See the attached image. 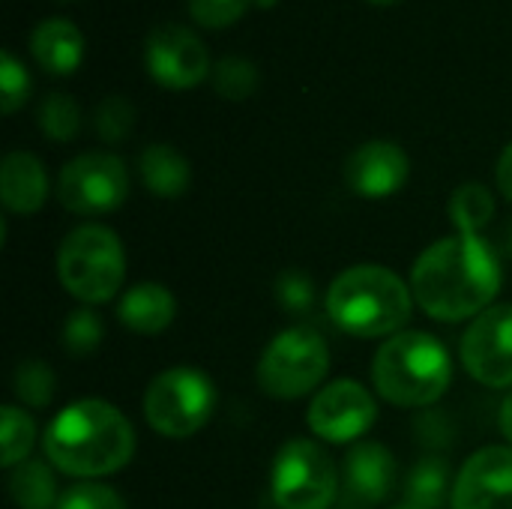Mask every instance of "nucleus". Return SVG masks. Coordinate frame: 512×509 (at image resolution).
<instances>
[{"label": "nucleus", "mask_w": 512, "mask_h": 509, "mask_svg": "<svg viewBox=\"0 0 512 509\" xmlns=\"http://www.w3.org/2000/svg\"><path fill=\"white\" fill-rule=\"evenodd\" d=\"M504 285L501 252L486 237L450 234L426 246L411 267V291L420 309L441 321H474Z\"/></svg>", "instance_id": "obj_1"}, {"label": "nucleus", "mask_w": 512, "mask_h": 509, "mask_svg": "<svg viewBox=\"0 0 512 509\" xmlns=\"http://www.w3.org/2000/svg\"><path fill=\"white\" fill-rule=\"evenodd\" d=\"M51 468L78 480L111 477L135 456V429L105 399H78L54 414L42 435Z\"/></svg>", "instance_id": "obj_2"}, {"label": "nucleus", "mask_w": 512, "mask_h": 509, "mask_svg": "<svg viewBox=\"0 0 512 509\" xmlns=\"http://www.w3.org/2000/svg\"><path fill=\"white\" fill-rule=\"evenodd\" d=\"M414 291L408 282L381 264H354L342 270L327 291V315L357 339L396 336L411 321Z\"/></svg>", "instance_id": "obj_3"}, {"label": "nucleus", "mask_w": 512, "mask_h": 509, "mask_svg": "<svg viewBox=\"0 0 512 509\" xmlns=\"http://www.w3.org/2000/svg\"><path fill=\"white\" fill-rule=\"evenodd\" d=\"M372 384L396 408H432L453 384L450 351L423 330H402L375 351Z\"/></svg>", "instance_id": "obj_4"}, {"label": "nucleus", "mask_w": 512, "mask_h": 509, "mask_svg": "<svg viewBox=\"0 0 512 509\" xmlns=\"http://www.w3.org/2000/svg\"><path fill=\"white\" fill-rule=\"evenodd\" d=\"M57 279L66 294L87 306L114 300L126 279V252L120 237L96 222L72 228L57 249Z\"/></svg>", "instance_id": "obj_5"}, {"label": "nucleus", "mask_w": 512, "mask_h": 509, "mask_svg": "<svg viewBox=\"0 0 512 509\" xmlns=\"http://www.w3.org/2000/svg\"><path fill=\"white\" fill-rule=\"evenodd\" d=\"M216 402V387L204 372L192 366H171L147 384L141 405L156 435L183 441L210 423Z\"/></svg>", "instance_id": "obj_6"}, {"label": "nucleus", "mask_w": 512, "mask_h": 509, "mask_svg": "<svg viewBox=\"0 0 512 509\" xmlns=\"http://www.w3.org/2000/svg\"><path fill=\"white\" fill-rule=\"evenodd\" d=\"M330 372V348L312 327H288L276 333L255 369L258 387L273 399H303L321 390Z\"/></svg>", "instance_id": "obj_7"}, {"label": "nucleus", "mask_w": 512, "mask_h": 509, "mask_svg": "<svg viewBox=\"0 0 512 509\" xmlns=\"http://www.w3.org/2000/svg\"><path fill=\"white\" fill-rule=\"evenodd\" d=\"M339 495V474L330 453L312 438H291L279 447L270 498L279 509H330Z\"/></svg>", "instance_id": "obj_8"}, {"label": "nucleus", "mask_w": 512, "mask_h": 509, "mask_svg": "<svg viewBox=\"0 0 512 509\" xmlns=\"http://www.w3.org/2000/svg\"><path fill=\"white\" fill-rule=\"evenodd\" d=\"M126 195L129 171L114 153H81L63 165L57 180V198L75 216L114 213Z\"/></svg>", "instance_id": "obj_9"}, {"label": "nucleus", "mask_w": 512, "mask_h": 509, "mask_svg": "<svg viewBox=\"0 0 512 509\" xmlns=\"http://www.w3.org/2000/svg\"><path fill=\"white\" fill-rule=\"evenodd\" d=\"M459 360L477 384L492 390L512 387V303H495L468 324Z\"/></svg>", "instance_id": "obj_10"}, {"label": "nucleus", "mask_w": 512, "mask_h": 509, "mask_svg": "<svg viewBox=\"0 0 512 509\" xmlns=\"http://www.w3.org/2000/svg\"><path fill=\"white\" fill-rule=\"evenodd\" d=\"M378 420L375 396L354 378H336L324 384L306 411V423L315 438L327 444L360 441Z\"/></svg>", "instance_id": "obj_11"}, {"label": "nucleus", "mask_w": 512, "mask_h": 509, "mask_svg": "<svg viewBox=\"0 0 512 509\" xmlns=\"http://www.w3.org/2000/svg\"><path fill=\"white\" fill-rule=\"evenodd\" d=\"M147 69L168 90H189L210 72L204 42L180 24H162L147 36Z\"/></svg>", "instance_id": "obj_12"}, {"label": "nucleus", "mask_w": 512, "mask_h": 509, "mask_svg": "<svg viewBox=\"0 0 512 509\" xmlns=\"http://www.w3.org/2000/svg\"><path fill=\"white\" fill-rule=\"evenodd\" d=\"M453 509H512V447H483L453 483Z\"/></svg>", "instance_id": "obj_13"}, {"label": "nucleus", "mask_w": 512, "mask_h": 509, "mask_svg": "<svg viewBox=\"0 0 512 509\" xmlns=\"http://www.w3.org/2000/svg\"><path fill=\"white\" fill-rule=\"evenodd\" d=\"M411 174L408 153L393 141H366L345 162V183L360 198H390L396 195Z\"/></svg>", "instance_id": "obj_14"}, {"label": "nucleus", "mask_w": 512, "mask_h": 509, "mask_svg": "<svg viewBox=\"0 0 512 509\" xmlns=\"http://www.w3.org/2000/svg\"><path fill=\"white\" fill-rule=\"evenodd\" d=\"M399 480V465L390 447L360 441L345 456V498L348 507L372 509L381 504Z\"/></svg>", "instance_id": "obj_15"}, {"label": "nucleus", "mask_w": 512, "mask_h": 509, "mask_svg": "<svg viewBox=\"0 0 512 509\" xmlns=\"http://www.w3.org/2000/svg\"><path fill=\"white\" fill-rule=\"evenodd\" d=\"M48 198V174L45 165L27 153V150H12L6 153L0 165V201L6 210L30 216L42 210Z\"/></svg>", "instance_id": "obj_16"}, {"label": "nucleus", "mask_w": 512, "mask_h": 509, "mask_svg": "<svg viewBox=\"0 0 512 509\" xmlns=\"http://www.w3.org/2000/svg\"><path fill=\"white\" fill-rule=\"evenodd\" d=\"M174 315H177V300L159 282H138L129 291H123L117 303L120 324L138 336L165 333L174 324Z\"/></svg>", "instance_id": "obj_17"}, {"label": "nucleus", "mask_w": 512, "mask_h": 509, "mask_svg": "<svg viewBox=\"0 0 512 509\" xmlns=\"http://www.w3.org/2000/svg\"><path fill=\"white\" fill-rule=\"evenodd\" d=\"M30 51L39 60V66L48 69L51 75H69L78 69V63L84 57V39L72 21L48 18L33 30Z\"/></svg>", "instance_id": "obj_18"}, {"label": "nucleus", "mask_w": 512, "mask_h": 509, "mask_svg": "<svg viewBox=\"0 0 512 509\" xmlns=\"http://www.w3.org/2000/svg\"><path fill=\"white\" fill-rule=\"evenodd\" d=\"M138 171H141L144 186L156 198H180L192 183V168H189L186 156L171 144L144 147V153L138 159Z\"/></svg>", "instance_id": "obj_19"}, {"label": "nucleus", "mask_w": 512, "mask_h": 509, "mask_svg": "<svg viewBox=\"0 0 512 509\" xmlns=\"http://www.w3.org/2000/svg\"><path fill=\"white\" fill-rule=\"evenodd\" d=\"M6 489L18 509H57L60 492L54 471L42 459H27L6 471Z\"/></svg>", "instance_id": "obj_20"}, {"label": "nucleus", "mask_w": 512, "mask_h": 509, "mask_svg": "<svg viewBox=\"0 0 512 509\" xmlns=\"http://www.w3.org/2000/svg\"><path fill=\"white\" fill-rule=\"evenodd\" d=\"M453 501L450 489V465L441 456H423L405 483V504H414L420 509H441Z\"/></svg>", "instance_id": "obj_21"}, {"label": "nucleus", "mask_w": 512, "mask_h": 509, "mask_svg": "<svg viewBox=\"0 0 512 509\" xmlns=\"http://www.w3.org/2000/svg\"><path fill=\"white\" fill-rule=\"evenodd\" d=\"M495 195L483 183H465L450 195L447 216L456 228V234H471L477 237L492 219H495Z\"/></svg>", "instance_id": "obj_22"}, {"label": "nucleus", "mask_w": 512, "mask_h": 509, "mask_svg": "<svg viewBox=\"0 0 512 509\" xmlns=\"http://www.w3.org/2000/svg\"><path fill=\"white\" fill-rule=\"evenodd\" d=\"M54 387H57V378H54V369L42 360H21L15 366V375H12V393L21 405L33 408V411H42L51 405L54 399Z\"/></svg>", "instance_id": "obj_23"}, {"label": "nucleus", "mask_w": 512, "mask_h": 509, "mask_svg": "<svg viewBox=\"0 0 512 509\" xmlns=\"http://www.w3.org/2000/svg\"><path fill=\"white\" fill-rule=\"evenodd\" d=\"M102 339H105V324H102V318L93 309H75L63 321L60 345L75 360H87L90 354H96Z\"/></svg>", "instance_id": "obj_24"}, {"label": "nucleus", "mask_w": 512, "mask_h": 509, "mask_svg": "<svg viewBox=\"0 0 512 509\" xmlns=\"http://www.w3.org/2000/svg\"><path fill=\"white\" fill-rule=\"evenodd\" d=\"M0 417H3V459H0V465L6 471H12L15 465L30 459L33 444H36V423L27 411H21L15 405H6Z\"/></svg>", "instance_id": "obj_25"}, {"label": "nucleus", "mask_w": 512, "mask_h": 509, "mask_svg": "<svg viewBox=\"0 0 512 509\" xmlns=\"http://www.w3.org/2000/svg\"><path fill=\"white\" fill-rule=\"evenodd\" d=\"M39 129L51 141H72L81 132L78 102L66 93H51L39 105Z\"/></svg>", "instance_id": "obj_26"}, {"label": "nucleus", "mask_w": 512, "mask_h": 509, "mask_svg": "<svg viewBox=\"0 0 512 509\" xmlns=\"http://www.w3.org/2000/svg\"><path fill=\"white\" fill-rule=\"evenodd\" d=\"M213 87L231 102L249 99L258 87V69L249 57H222L213 69Z\"/></svg>", "instance_id": "obj_27"}, {"label": "nucleus", "mask_w": 512, "mask_h": 509, "mask_svg": "<svg viewBox=\"0 0 512 509\" xmlns=\"http://www.w3.org/2000/svg\"><path fill=\"white\" fill-rule=\"evenodd\" d=\"M132 123H135V108L129 99L123 96H108L96 105L93 111V129L99 132L102 141L114 144V141H123L129 132H132Z\"/></svg>", "instance_id": "obj_28"}, {"label": "nucleus", "mask_w": 512, "mask_h": 509, "mask_svg": "<svg viewBox=\"0 0 512 509\" xmlns=\"http://www.w3.org/2000/svg\"><path fill=\"white\" fill-rule=\"evenodd\" d=\"M57 509H126V504L111 486L81 480V483H72L69 489L60 492Z\"/></svg>", "instance_id": "obj_29"}, {"label": "nucleus", "mask_w": 512, "mask_h": 509, "mask_svg": "<svg viewBox=\"0 0 512 509\" xmlns=\"http://www.w3.org/2000/svg\"><path fill=\"white\" fill-rule=\"evenodd\" d=\"M276 303L291 315H306L315 306V282L303 270H285L276 279Z\"/></svg>", "instance_id": "obj_30"}, {"label": "nucleus", "mask_w": 512, "mask_h": 509, "mask_svg": "<svg viewBox=\"0 0 512 509\" xmlns=\"http://www.w3.org/2000/svg\"><path fill=\"white\" fill-rule=\"evenodd\" d=\"M27 90H30L27 69L15 60L12 51H3L0 54V108H3V114L18 111V105H24V99H27Z\"/></svg>", "instance_id": "obj_31"}, {"label": "nucleus", "mask_w": 512, "mask_h": 509, "mask_svg": "<svg viewBox=\"0 0 512 509\" xmlns=\"http://www.w3.org/2000/svg\"><path fill=\"white\" fill-rule=\"evenodd\" d=\"M252 0H189V12L204 27H228L234 24Z\"/></svg>", "instance_id": "obj_32"}, {"label": "nucleus", "mask_w": 512, "mask_h": 509, "mask_svg": "<svg viewBox=\"0 0 512 509\" xmlns=\"http://www.w3.org/2000/svg\"><path fill=\"white\" fill-rule=\"evenodd\" d=\"M495 180H498L501 195H504V198L512 204V141L504 147V153H501V159H498Z\"/></svg>", "instance_id": "obj_33"}, {"label": "nucleus", "mask_w": 512, "mask_h": 509, "mask_svg": "<svg viewBox=\"0 0 512 509\" xmlns=\"http://www.w3.org/2000/svg\"><path fill=\"white\" fill-rule=\"evenodd\" d=\"M498 423H501V432H504V438L510 441V447H512V390L507 393L504 405H501V417H498Z\"/></svg>", "instance_id": "obj_34"}, {"label": "nucleus", "mask_w": 512, "mask_h": 509, "mask_svg": "<svg viewBox=\"0 0 512 509\" xmlns=\"http://www.w3.org/2000/svg\"><path fill=\"white\" fill-rule=\"evenodd\" d=\"M495 249H498L501 255H512V222L504 228V243H501V246H495Z\"/></svg>", "instance_id": "obj_35"}, {"label": "nucleus", "mask_w": 512, "mask_h": 509, "mask_svg": "<svg viewBox=\"0 0 512 509\" xmlns=\"http://www.w3.org/2000/svg\"><path fill=\"white\" fill-rule=\"evenodd\" d=\"M252 3H255V6H273L276 0H252Z\"/></svg>", "instance_id": "obj_36"}, {"label": "nucleus", "mask_w": 512, "mask_h": 509, "mask_svg": "<svg viewBox=\"0 0 512 509\" xmlns=\"http://www.w3.org/2000/svg\"><path fill=\"white\" fill-rule=\"evenodd\" d=\"M372 3H381V6H390V3H399V0H372Z\"/></svg>", "instance_id": "obj_37"}, {"label": "nucleus", "mask_w": 512, "mask_h": 509, "mask_svg": "<svg viewBox=\"0 0 512 509\" xmlns=\"http://www.w3.org/2000/svg\"><path fill=\"white\" fill-rule=\"evenodd\" d=\"M390 509H420V507H414V504H399V507H390Z\"/></svg>", "instance_id": "obj_38"}]
</instances>
